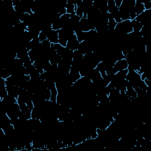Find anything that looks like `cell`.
<instances>
[{
    "label": "cell",
    "instance_id": "1",
    "mask_svg": "<svg viewBox=\"0 0 151 151\" xmlns=\"http://www.w3.org/2000/svg\"><path fill=\"white\" fill-rule=\"evenodd\" d=\"M114 31L116 33L122 35L128 34L133 32V28L131 24V20L122 21L121 22L117 24Z\"/></svg>",
    "mask_w": 151,
    "mask_h": 151
},
{
    "label": "cell",
    "instance_id": "3",
    "mask_svg": "<svg viewBox=\"0 0 151 151\" xmlns=\"http://www.w3.org/2000/svg\"><path fill=\"white\" fill-rule=\"evenodd\" d=\"M128 68V63L126 58H123L122 60H119L114 63L113 69L114 74H115L118 71H122L123 70L126 69Z\"/></svg>",
    "mask_w": 151,
    "mask_h": 151
},
{
    "label": "cell",
    "instance_id": "11",
    "mask_svg": "<svg viewBox=\"0 0 151 151\" xmlns=\"http://www.w3.org/2000/svg\"><path fill=\"white\" fill-rule=\"evenodd\" d=\"M123 0H114V2H115V5L117 8H119L122 3Z\"/></svg>",
    "mask_w": 151,
    "mask_h": 151
},
{
    "label": "cell",
    "instance_id": "9",
    "mask_svg": "<svg viewBox=\"0 0 151 151\" xmlns=\"http://www.w3.org/2000/svg\"><path fill=\"white\" fill-rule=\"evenodd\" d=\"M50 90H51V98H50V100L53 103H56L57 97L58 95V90L55 86L54 87H53L52 88H51Z\"/></svg>",
    "mask_w": 151,
    "mask_h": 151
},
{
    "label": "cell",
    "instance_id": "4",
    "mask_svg": "<svg viewBox=\"0 0 151 151\" xmlns=\"http://www.w3.org/2000/svg\"><path fill=\"white\" fill-rule=\"evenodd\" d=\"M47 40H48L51 44L58 43V31L51 29L47 34Z\"/></svg>",
    "mask_w": 151,
    "mask_h": 151
},
{
    "label": "cell",
    "instance_id": "10",
    "mask_svg": "<svg viewBox=\"0 0 151 151\" xmlns=\"http://www.w3.org/2000/svg\"><path fill=\"white\" fill-rule=\"evenodd\" d=\"M143 5L145 10H150L151 9V1L146 0L143 2Z\"/></svg>",
    "mask_w": 151,
    "mask_h": 151
},
{
    "label": "cell",
    "instance_id": "8",
    "mask_svg": "<svg viewBox=\"0 0 151 151\" xmlns=\"http://www.w3.org/2000/svg\"><path fill=\"white\" fill-rule=\"evenodd\" d=\"M116 25H117V23L114 21L113 17H111L109 19L108 22H107V27L110 31H114Z\"/></svg>",
    "mask_w": 151,
    "mask_h": 151
},
{
    "label": "cell",
    "instance_id": "7",
    "mask_svg": "<svg viewBox=\"0 0 151 151\" xmlns=\"http://www.w3.org/2000/svg\"><path fill=\"white\" fill-rule=\"evenodd\" d=\"M131 24L133 28V32H139L142 28L143 27V25L142 23L134 19L131 20Z\"/></svg>",
    "mask_w": 151,
    "mask_h": 151
},
{
    "label": "cell",
    "instance_id": "5",
    "mask_svg": "<svg viewBox=\"0 0 151 151\" xmlns=\"http://www.w3.org/2000/svg\"><path fill=\"white\" fill-rule=\"evenodd\" d=\"M75 2L73 0H67V5H66V13L71 14V15H75L76 12L74 11L75 8Z\"/></svg>",
    "mask_w": 151,
    "mask_h": 151
},
{
    "label": "cell",
    "instance_id": "2",
    "mask_svg": "<svg viewBox=\"0 0 151 151\" xmlns=\"http://www.w3.org/2000/svg\"><path fill=\"white\" fill-rule=\"evenodd\" d=\"M79 45H80V42L77 40L76 35L74 33L68 38V40L67 41V45L65 47L67 48L74 51L75 50H78Z\"/></svg>",
    "mask_w": 151,
    "mask_h": 151
},
{
    "label": "cell",
    "instance_id": "6",
    "mask_svg": "<svg viewBox=\"0 0 151 151\" xmlns=\"http://www.w3.org/2000/svg\"><path fill=\"white\" fill-rule=\"evenodd\" d=\"M134 11H135V12H136L137 16L138 15L142 14L143 12H144L145 11L143 3H142V2L136 1L134 6Z\"/></svg>",
    "mask_w": 151,
    "mask_h": 151
}]
</instances>
